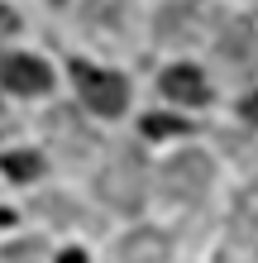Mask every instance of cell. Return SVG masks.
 <instances>
[{"instance_id":"obj_4","label":"cell","mask_w":258,"mask_h":263,"mask_svg":"<svg viewBox=\"0 0 258 263\" xmlns=\"http://www.w3.org/2000/svg\"><path fill=\"white\" fill-rule=\"evenodd\" d=\"M0 82L10 91H19V96H38V91H48V63L43 58H29V53H5L0 58Z\"/></svg>"},{"instance_id":"obj_2","label":"cell","mask_w":258,"mask_h":263,"mask_svg":"<svg viewBox=\"0 0 258 263\" xmlns=\"http://www.w3.org/2000/svg\"><path fill=\"white\" fill-rule=\"evenodd\" d=\"M72 82H77L82 101H86L96 115H120V110L129 105V82H125L120 72H101V67L77 63V67H72Z\"/></svg>"},{"instance_id":"obj_15","label":"cell","mask_w":258,"mask_h":263,"mask_svg":"<svg viewBox=\"0 0 258 263\" xmlns=\"http://www.w3.org/2000/svg\"><path fill=\"white\" fill-rule=\"evenodd\" d=\"M0 129H5V105H0Z\"/></svg>"},{"instance_id":"obj_8","label":"cell","mask_w":258,"mask_h":263,"mask_svg":"<svg viewBox=\"0 0 258 263\" xmlns=\"http://www.w3.org/2000/svg\"><path fill=\"white\" fill-rule=\"evenodd\" d=\"M163 258H168V239L153 235V230H134L120 244V263H163Z\"/></svg>"},{"instance_id":"obj_14","label":"cell","mask_w":258,"mask_h":263,"mask_svg":"<svg viewBox=\"0 0 258 263\" xmlns=\"http://www.w3.org/2000/svg\"><path fill=\"white\" fill-rule=\"evenodd\" d=\"M63 263H86V258L82 254H63Z\"/></svg>"},{"instance_id":"obj_5","label":"cell","mask_w":258,"mask_h":263,"mask_svg":"<svg viewBox=\"0 0 258 263\" xmlns=\"http://www.w3.org/2000/svg\"><path fill=\"white\" fill-rule=\"evenodd\" d=\"M220 58H225V63H234V67H244V72L258 67V34H253V24H249V20H234L230 29H225V39H220Z\"/></svg>"},{"instance_id":"obj_13","label":"cell","mask_w":258,"mask_h":263,"mask_svg":"<svg viewBox=\"0 0 258 263\" xmlns=\"http://www.w3.org/2000/svg\"><path fill=\"white\" fill-rule=\"evenodd\" d=\"M239 110H244V120H253V125H258V91H253L244 105H239Z\"/></svg>"},{"instance_id":"obj_7","label":"cell","mask_w":258,"mask_h":263,"mask_svg":"<svg viewBox=\"0 0 258 263\" xmlns=\"http://www.w3.org/2000/svg\"><path fill=\"white\" fill-rule=\"evenodd\" d=\"M48 129H53V139H57V144H63V153H67V158H82V153L91 148V129H86V125H77V115H72L67 105H57V110H53Z\"/></svg>"},{"instance_id":"obj_9","label":"cell","mask_w":258,"mask_h":263,"mask_svg":"<svg viewBox=\"0 0 258 263\" xmlns=\"http://www.w3.org/2000/svg\"><path fill=\"white\" fill-rule=\"evenodd\" d=\"M234 235L244 244H258V182L244 187L239 201H234Z\"/></svg>"},{"instance_id":"obj_6","label":"cell","mask_w":258,"mask_h":263,"mask_svg":"<svg viewBox=\"0 0 258 263\" xmlns=\"http://www.w3.org/2000/svg\"><path fill=\"white\" fill-rule=\"evenodd\" d=\"M163 96H172V101H182V105H201L206 96H210V86H206V77L196 72V67H168L163 72Z\"/></svg>"},{"instance_id":"obj_1","label":"cell","mask_w":258,"mask_h":263,"mask_svg":"<svg viewBox=\"0 0 258 263\" xmlns=\"http://www.w3.org/2000/svg\"><path fill=\"white\" fill-rule=\"evenodd\" d=\"M144 187H148V173H144V158L134 148H115V158L110 167H105V177H101V192L110 206L120 211H134L144 201Z\"/></svg>"},{"instance_id":"obj_12","label":"cell","mask_w":258,"mask_h":263,"mask_svg":"<svg viewBox=\"0 0 258 263\" xmlns=\"http://www.w3.org/2000/svg\"><path fill=\"white\" fill-rule=\"evenodd\" d=\"M14 24H19V20H14V10L0 5V34H14Z\"/></svg>"},{"instance_id":"obj_3","label":"cell","mask_w":258,"mask_h":263,"mask_svg":"<svg viewBox=\"0 0 258 263\" xmlns=\"http://www.w3.org/2000/svg\"><path fill=\"white\" fill-rule=\"evenodd\" d=\"M163 187H168L172 196H182V201L201 196L210 187V158H206V153H196V148L177 153V158L163 167Z\"/></svg>"},{"instance_id":"obj_10","label":"cell","mask_w":258,"mask_h":263,"mask_svg":"<svg viewBox=\"0 0 258 263\" xmlns=\"http://www.w3.org/2000/svg\"><path fill=\"white\" fill-rule=\"evenodd\" d=\"M5 173L10 177H34L38 173V153H14V158H5Z\"/></svg>"},{"instance_id":"obj_11","label":"cell","mask_w":258,"mask_h":263,"mask_svg":"<svg viewBox=\"0 0 258 263\" xmlns=\"http://www.w3.org/2000/svg\"><path fill=\"white\" fill-rule=\"evenodd\" d=\"M182 129H187V125H182V120H163V115H148L144 120V134H182Z\"/></svg>"}]
</instances>
